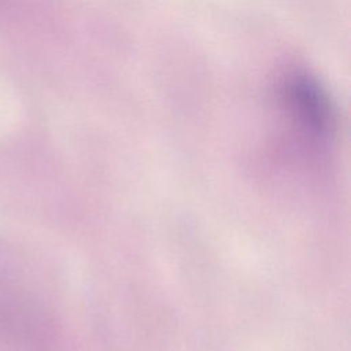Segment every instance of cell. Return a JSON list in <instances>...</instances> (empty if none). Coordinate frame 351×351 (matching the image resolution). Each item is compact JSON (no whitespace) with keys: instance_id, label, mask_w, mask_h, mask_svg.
<instances>
[{"instance_id":"6da1fadb","label":"cell","mask_w":351,"mask_h":351,"mask_svg":"<svg viewBox=\"0 0 351 351\" xmlns=\"http://www.w3.org/2000/svg\"><path fill=\"white\" fill-rule=\"evenodd\" d=\"M280 97L292 118L306 130L325 136L335 128V110L325 88L310 74L293 71L280 85Z\"/></svg>"}]
</instances>
